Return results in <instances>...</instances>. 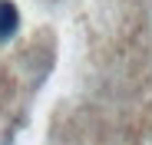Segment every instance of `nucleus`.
<instances>
[{"mask_svg": "<svg viewBox=\"0 0 152 145\" xmlns=\"http://www.w3.org/2000/svg\"><path fill=\"white\" fill-rule=\"evenodd\" d=\"M20 27V13L10 0H0V43H7Z\"/></svg>", "mask_w": 152, "mask_h": 145, "instance_id": "obj_1", "label": "nucleus"}]
</instances>
